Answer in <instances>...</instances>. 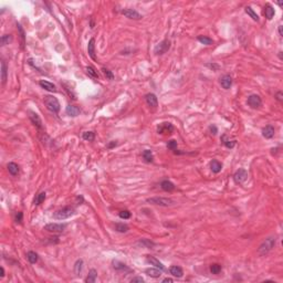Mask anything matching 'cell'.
I'll list each match as a JSON object with an SVG mask.
<instances>
[{"label":"cell","instance_id":"5bb4252c","mask_svg":"<svg viewBox=\"0 0 283 283\" xmlns=\"http://www.w3.org/2000/svg\"><path fill=\"white\" fill-rule=\"evenodd\" d=\"M88 55L91 57V59L96 61V55H95V40L94 39H91L88 41Z\"/></svg>","mask_w":283,"mask_h":283},{"label":"cell","instance_id":"cb8c5ba5","mask_svg":"<svg viewBox=\"0 0 283 283\" xmlns=\"http://www.w3.org/2000/svg\"><path fill=\"white\" fill-rule=\"evenodd\" d=\"M7 168H8V171H9L12 176H17L19 174V166L16 163H12V162L9 163L7 165Z\"/></svg>","mask_w":283,"mask_h":283},{"label":"cell","instance_id":"d6a6232c","mask_svg":"<svg viewBox=\"0 0 283 283\" xmlns=\"http://www.w3.org/2000/svg\"><path fill=\"white\" fill-rule=\"evenodd\" d=\"M197 39L200 43H202V44H205V45H211L212 43H214V40H212L211 38L206 37V36H199Z\"/></svg>","mask_w":283,"mask_h":283},{"label":"cell","instance_id":"816d5d0a","mask_svg":"<svg viewBox=\"0 0 283 283\" xmlns=\"http://www.w3.org/2000/svg\"><path fill=\"white\" fill-rule=\"evenodd\" d=\"M282 26H279V34H280V37H283V32H282Z\"/></svg>","mask_w":283,"mask_h":283},{"label":"cell","instance_id":"c3c4849f","mask_svg":"<svg viewBox=\"0 0 283 283\" xmlns=\"http://www.w3.org/2000/svg\"><path fill=\"white\" fill-rule=\"evenodd\" d=\"M275 98H276V100H278L279 102H282L283 101V93L281 92V91H279V92L275 94Z\"/></svg>","mask_w":283,"mask_h":283},{"label":"cell","instance_id":"4fadbf2b","mask_svg":"<svg viewBox=\"0 0 283 283\" xmlns=\"http://www.w3.org/2000/svg\"><path fill=\"white\" fill-rule=\"evenodd\" d=\"M113 268H114L116 271H122V272H131L132 270L129 269L126 264H124L123 262H119L117 260H113Z\"/></svg>","mask_w":283,"mask_h":283},{"label":"cell","instance_id":"f546056e","mask_svg":"<svg viewBox=\"0 0 283 283\" xmlns=\"http://www.w3.org/2000/svg\"><path fill=\"white\" fill-rule=\"evenodd\" d=\"M221 140H222V143H224V145L226 146L227 148H233V147H235V140L228 139L227 135H222Z\"/></svg>","mask_w":283,"mask_h":283},{"label":"cell","instance_id":"9c48e42d","mask_svg":"<svg viewBox=\"0 0 283 283\" xmlns=\"http://www.w3.org/2000/svg\"><path fill=\"white\" fill-rule=\"evenodd\" d=\"M173 132H174V126L170 123H162L157 126L158 134H171Z\"/></svg>","mask_w":283,"mask_h":283},{"label":"cell","instance_id":"52a82bcc","mask_svg":"<svg viewBox=\"0 0 283 283\" xmlns=\"http://www.w3.org/2000/svg\"><path fill=\"white\" fill-rule=\"evenodd\" d=\"M248 178V171L243 168H239L233 175V179L237 184H243Z\"/></svg>","mask_w":283,"mask_h":283},{"label":"cell","instance_id":"2e32d148","mask_svg":"<svg viewBox=\"0 0 283 283\" xmlns=\"http://www.w3.org/2000/svg\"><path fill=\"white\" fill-rule=\"evenodd\" d=\"M65 113H67L69 116L75 117V116H78V115H80L81 111H80V109H78V106H75V105H68L67 109H65Z\"/></svg>","mask_w":283,"mask_h":283},{"label":"cell","instance_id":"db71d44e","mask_svg":"<svg viewBox=\"0 0 283 283\" xmlns=\"http://www.w3.org/2000/svg\"><path fill=\"white\" fill-rule=\"evenodd\" d=\"M0 276H1V278L5 276V269H3V266H1V274H0Z\"/></svg>","mask_w":283,"mask_h":283},{"label":"cell","instance_id":"e0dca14e","mask_svg":"<svg viewBox=\"0 0 283 283\" xmlns=\"http://www.w3.org/2000/svg\"><path fill=\"white\" fill-rule=\"evenodd\" d=\"M220 84H221V86L224 88L229 90V88H231V85H232V78H231V76L228 75V74L224 75L221 78H220Z\"/></svg>","mask_w":283,"mask_h":283},{"label":"cell","instance_id":"7402d4cb","mask_svg":"<svg viewBox=\"0 0 283 283\" xmlns=\"http://www.w3.org/2000/svg\"><path fill=\"white\" fill-rule=\"evenodd\" d=\"M210 168H211L212 173H215V174H218V173H220L222 169V164L220 162H218L217 159H214L211 163H210Z\"/></svg>","mask_w":283,"mask_h":283},{"label":"cell","instance_id":"60d3db41","mask_svg":"<svg viewBox=\"0 0 283 283\" xmlns=\"http://www.w3.org/2000/svg\"><path fill=\"white\" fill-rule=\"evenodd\" d=\"M139 243L142 245H144V247L149 248V249H152V248L155 247V243L153 242V241L148 240V239H142V240H139Z\"/></svg>","mask_w":283,"mask_h":283},{"label":"cell","instance_id":"30bf717a","mask_svg":"<svg viewBox=\"0 0 283 283\" xmlns=\"http://www.w3.org/2000/svg\"><path fill=\"white\" fill-rule=\"evenodd\" d=\"M29 119H30V121L32 122V124H33L37 129H43L42 121H41L40 116H39L36 112H33V111H29Z\"/></svg>","mask_w":283,"mask_h":283},{"label":"cell","instance_id":"8fae6325","mask_svg":"<svg viewBox=\"0 0 283 283\" xmlns=\"http://www.w3.org/2000/svg\"><path fill=\"white\" fill-rule=\"evenodd\" d=\"M122 13H123L126 18H129V19H134V20L142 19L140 13H138V12L134 9H123L122 10Z\"/></svg>","mask_w":283,"mask_h":283},{"label":"cell","instance_id":"ffe728a7","mask_svg":"<svg viewBox=\"0 0 283 283\" xmlns=\"http://www.w3.org/2000/svg\"><path fill=\"white\" fill-rule=\"evenodd\" d=\"M145 273L147 274L148 276H150V278L157 279L162 275V270L157 269V268H149V269L145 270Z\"/></svg>","mask_w":283,"mask_h":283},{"label":"cell","instance_id":"b9f144b4","mask_svg":"<svg viewBox=\"0 0 283 283\" xmlns=\"http://www.w3.org/2000/svg\"><path fill=\"white\" fill-rule=\"evenodd\" d=\"M102 72H103V74L106 76V78H109V80H113V78H114V74L112 73V71H109V70L106 69V68H102Z\"/></svg>","mask_w":283,"mask_h":283},{"label":"cell","instance_id":"d6986e66","mask_svg":"<svg viewBox=\"0 0 283 283\" xmlns=\"http://www.w3.org/2000/svg\"><path fill=\"white\" fill-rule=\"evenodd\" d=\"M146 261H147L148 263L150 264V265H154L155 268H157V269L162 270V271H163V270H165L164 264H163L162 262L159 261V260H157L156 258H154V257H147Z\"/></svg>","mask_w":283,"mask_h":283},{"label":"cell","instance_id":"681fc988","mask_svg":"<svg viewBox=\"0 0 283 283\" xmlns=\"http://www.w3.org/2000/svg\"><path fill=\"white\" fill-rule=\"evenodd\" d=\"M131 282L132 283H134V282H144V279L143 278H140V276H135V278H133L131 280Z\"/></svg>","mask_w":283,"mask_h":283},{"label":"cell","instance_id":"f5cc1de1","mask_svg":"<svg viewBox=\"0 0 283 283\" xmlns=\"http://www.w3.org/2000/svg\"><path fill=\"white\" fill-rule=\"evenodd\" d=\"M163 282H164V283H166V282H169V283H171V282H173V279H169V278H166V279H164V280H163Z\"/></svg>","mask_w":283,"mask_h":283},{"label":"cell","instance_id":"74e56055","mask_svg":"<svg viewBox=\"0 0 283 283\" xmlns=\"http://www.w3.org/2000/svg\"><path fill=\"white\" fill-rule=\"evenodd\" d=\"M82 137H83L84 140L92 142V140H94V138H95V134L93 133V132H84V133L82 134Z\"/></svg>","mask_w":283,"mask_h":283},{"label":"cell","instance_id":"9a60e30c","mask_svg":"<svg viewBox=\"0 0 283 283\" xmlns=\"http://www.w3.org/2000/svg\"><path fill=\"white\" fill-rule=\"evenodd\" d=\"M39 85L41 86L42 88H44V90L49 91V92H57V88H55V85L53 83H51V82L49 81H45V80H41L40 82H39Z\"/></svg>","mask_w":283,"mask_h":283},{"label":"cell","instance_id":"6da1fadb","mask_svg":"<svg viewBox=\"0 0 283 283\" xmlns=\"http://www.w3.org/2000/svg\"><path fill=\"white\" fill-rule=\"evenodd\" d=\"M275 242H276L275 237H269V238H266L265 240L260 245L259 249H258V253H259L260 255H266L274 248Z\"/></svg>","mask_w":283,"mask_h":283},{"label":"cell","instance_id":"f35d334b","mask_svg":"<svg viewBox=\"0 0 283 283\" xmlns=\"http://www.w3.org/2000/svg\"><path fill=\"white\" fill-rule=\"evenodd\" d=\"M12 41V37L11 34H3V37H1V39H0V42H1V45H7L9 44L10 42Z\"/></svg>","mask_w":283,"mask_h":283},{"label":"cell","instance_id":"7a4b0ae2","mask_svg":"<svg viewBox=\"0 0 283 283\" xmlns=\"http://www.w3.org/2000/svg\"><path fill=\"white\" fill-rule=\"evenodd\" d=\"M44 104H45V106H47V109H48L49 111H51L52 113H55V114L59 113L60 103L57 98L51 96V95L44 96Z\"/></svg>","mask_w":283,"mask_h":283},{"label":"cell","instance_id":"4dcf8cb0","mask_svg":"<svg viewBox=\"0 0 283 283\" xmlns=\"http://www.w3.org/2000/svg\"><path fill=\"white\" fill-rule=\"evenodd\" d=\"M245 13H247L248 16H250V18H252L255 21H259V16L255 13V10H253L251 7H245Z\"/></svg>","mask_w":283,"mask_h":283},{"label":"cell","instance_id":"d4e9b609","mask_svg":"<svg viewBox=\"0 0 283 283\" xmlns=\"http://www.w3.org/2000/svg\"><path fill=\"white\" fill-rule=\"evenodd\" d=\"M274 13H275V11H274L272 6L266 5L265 7H264V16H265V18L268 20H271L272 18L274 17Z\"/></svg>","mask_w":283,"mask_h":283},{"label":"cell","instance_id":"484cf974","mask_svg":"<svg viewBox=\"0 0 283 283\" xmlns=\"http://www.w3.org/2000/svg\"><path fill=\"white\" fill-rule=\"evenodd\" d=\"M96 278H98V271H96L95 269H92V270H90V272H88V275L86 276L85 282L86 283H94L96 281Z\"/></svg>","mask_w":283,"mask_h":283},{"label":"cell","instance_id":"7dc6e473","mask_svg":"<svg viewBox=\"0 0 283 283\" xmlns=\"http://www.w3.org/2000/svg\"><path fill=\"white\" fill-rule=\"evenodd\" d=\"M209 131H210V133H211L212 135H216V134L218 133V129H217V127L215 126V125H210V126H209Z\"/></svg>","mask_w":283,"mask_h":283},{"label":"cell","instance_id":"bcb514c9","mask_svg":"<svg viewBox=\"0 0 283 283\" xmlns=\"http://www.w3.org/2000/svg\"><path fill=\"white\" fill-rule=\"evenodd\" d=\"M206 67L210 68V69H212L214 71H216V70H218L219 68H220L218 64H216V63H212V64H211V63H207V64H206Z\"/></svg>","mask_w":283,"mask_h":283},{"label":"cell","instance_id":"7c38bea8","mask_svg":"<svg viewBox=\"0 0 283 283\" xmlns=\"http://www.w3.org/2000/svg\"><path fill=\"white\" fill-rule=\"evenodd\" d=\"M145 100H146V103H147L148 106L153 107V109H156L157 105H158L157 96L155 95V94H153V93H148V94H146Z\"/></svg>","mask_w":283,"mask_h":283},{"label":"cell","instance_id":"603a6c76","mask_svg":"<svg viewBox=\"0 0 283 283\" xmlns=\"http://www.w3.org/2000/svg\"><path fill=\"white\" fill-rule=\"evenodd\" d=\"M160 188L165 191H173L175 189V185L169 180H163L160 183Z\"/></svg>","mask_w":283,"mask_h":283},{"label":"cell","instance_id":"f1b7e54d","mask_svg":"<svg viewBox=\"0 0 283 283\" xmlns=\"http://www.w3.org/2000/svg\"><path fill=\"white\" fill-rule=\"evenodd\" d=\"M82 269H83V260L82 259L76 260L75 264H74V273L76 275H78L82 272Z\"/></svg>","mask_w":283,"mask_h":283},{"label":"cell","instance_id":"8d00e7d4","mask_svg":"<svg viewBox=\"0 0 283 283\" xmlns=\"http://www.w3.org/2000/svg\"><path fill=\"white\" fill-rule=\"evenodd\" d=\"M45 195H47V194H45L44 191H42V193H40V194H39V195H37L36 199H34V205H36V206L41 205V204H42V202L44 201V199H45Z\"/></svg>","mask_w":283,"mask_h":283},{"label":"cell","instance_id":"83f0119b","mask_svg":"<svg viewBox=\"0 0 283 283\" xmlns=\"http://www.w3.org/2000/svg\"><path fill=\"white\" fill-rule=\"evenodd\" d=\"M17 28H18V31H19V33H20V38H21V49L23 50L24 45H26V33H24V30L22 29V27H21V24L20 23H17Z\"/></svg>","mask_w":283,"mask_h":283},{"label":"cell","instance_id":"f6af8a7d","mask_svg":"<svg viewBox=\"0 0 283 283\" xmlns=\"http://www.w3.org/2000/svg\"><path fill=\"white\" fill-rule=\"evenodd\" d=\"M22 218H23V214H22L21 211H19L17 215H16V219H14V220H16V222H17V224H21V222H22Z\"/></svg>","mask_w":283,"mask_h":283},{"label":"cell","instance_id":"8992f818","mask_svg":"<svg viewBox=\"0 0 283 283\" xmlns=\"http://www.w3.org/2000/svg\"><path fill=\"white\" fill-rule=\"evenodd\" d=\"M247 103L251 109H259L262 105V100L257 94H251V95L248 96Z\"/></svg>","mask_w":283,"mask_h":283},{"label":"cell","instance_id":"ac0fdd59","mask_svg":"<svg viewBox=\"0 0 283 283\" xmlns=\"http://www.w3.org/2000/svg\"><path fill=\"white\" fill-rule=\"evenodd\" d=\"M274 133H275V129H274V127L272 126V125H266V126L262 129V135H263V137L268 138V139L273 137Z\"/></svg>","mask_w":283,"mask_h":283},{"label":"cell","instance_id":"ee69618b","mask_svg":"<svg viewBox=\"0 0 283 283\" xmlns=\"http://www.w3.org/2000/svg\"><path fill=\"white\" fill-rule=\"evenodd\" d=\"M119 218L122 219H129L131 218V212L129 211V210H123V211H121L119 214Z\"/></svg>","mask_w":283,"mask_h":283},{"label":"cell","instance_id":"5b68a950","mask_svg":"<svg viewBox=\"0 0 283 283\" xmlns=\"http://www.w3.org/2000/svg\"><path fill=\"white\" fill-rule=\"evenodd\" d=\"M169 49H170V41L168 39H165V40H163L162 42H159L155 47L154 53L157 55H162L164 53H166Z\"/></svg>","mask_w":283,"mask_h":283},{"label":"cell","instance_id":"1f68e13d","mask_svg":"<svg viewBox=\"0 0 283 283\" xmlns=\"http://www.w3.org/2000/svg\"><path fill=\"white\" fill-rule=\"evenodd\" d=\"M27 258H28L29 262H30V263H32V264L37 263V262H38V260H39L38 255H37L36 252H33V251H29V252L27 253Z\"/></svg>","mask_w":283,"mask_h":283},{"label":"cell","instance_id":"f907efd6","mask_svg":"<svg viewBox=\"0 0 283 283\" xmlns=\"http://www.w3.org/2000/svg\"><path fill=\"white\" fill-rule=\"evenodd\" d=\"M116 145H117L116 142H112V143H109V145H107V147H109V148H113V147H115Z\"/></svg>","mask_w":283,"mask_h":283},{"label":"cell","instance_id":"11a10c76","mask_svg":"<svg viewBox=\"0 0 283 283\" xmlns=\"http://www.w3.org/2000/svg\"><path fill=\"white\" fill-rule=\"evenodd\" d=\"M279 58H280L281 60L283 59V57H282V52H281V51H280V52H279Z\"/></svg>","mask_w":283,"mask_h":283},{"label":"cell","instance_id":"ba28073f","mask_svg":"<svg viewBox=\"0 0 283 283\" xmlns=\"http://www.w3.org/2000/svg\"><path fill=\"white\" fill-rule=\"evenodd\" d=\"M67 228L65 224H48L44 226V230L49 231V232H57L60 233Z\"/></svg>","mask_w":283,"mask_h":283},{"label":"cell","instance_id":"e575fe53","mask_svg":"<svg viewBox=\"0 0 283 283\" xmlns=\"http://www.w3.org/2000/svg\"><path fill=\"white\" fill-rule=\"evenodd\" d=\"M143 158L145 159V162L147 163H152L153 159H154V156H153V153L150 152L149 149H145L143 152Z\"/></svg>","mask_w":283,"mask_h":283},{"label":"cell","instance_id":"7bdbcfd3","mask_svg":"<svg viewBox=\"0 0 283 283\" xmlns=\"http://www.w3.org/2000/svg\"><path fill=\"white\" fill-rule=\"evenodd\" d=\"M167 147H168V149H170V150H176L177 149V140L170 139L168 143H167Z\"/></svg>","mask_w":283,"mask_h":283},{"label":"cell","instance_id":"277c9868","mask_svg":"<svg viewBox=\"0 0 283 283\" xmlns=\"http://www.w3.org/2000/svg\"><path fill=\"white\" fill-rule=\"evenodd\" d=\"M147 202L152 204V205L156 206H163V207H168V206L174 205L175 201L170 198H165V197H152L148 198Z\"/></svg>","mask_w":283,"mask_h":283},{"label":"cell","instance_id":"ab89813d","mask_svg":"<svg viewBox=\"0 0 283 283\" xmlns=\"http://www.w3.org/2000/svg\"><path fill=\"white\" fill-rule=\"evenodd\" d=\"M210 272L212 274H219L221 272V265L218 263H214L210 265Z\"/></svg>","mask_w":283,"mask_h":283},{"label":"cell","instance_id":"4316f807","mask_svg":"<svg viewBox=\"0 0 283 283\" xmlns=\"http://www.w3.org/2000/svg\"><path fill=\"white\" fill-rule=\"evenodd\" d=\"M7 75H8L7 63L5 61H3L1 62V81H3V84H5L6 81H7Z\"/></svg>","mask_w":283,"mask_h":283},{"label":"cell","instance_id":"836d02e7","mask_svg":"<svg viewBox=\"0 0 283 283\" xmlns=\"http://www.w3.org/2000/svg\"><path fill=\"white\" fill-rule=\"evenodd\" d=\"M85 71H86V74H88L90 78H99L98 71H96V70L94 69L93 67H86L85 68Z\"/></svg>","mask_w":283,"mask_h":283},{"label":"cell","instance_id":"44dd1931","mask_svg":"<svg viewBox=\"0 0 283 283\" xmlns=\"http://www.w3.org/2000/svg\"><path fill=\"white\" fill-rule=\"evenodd\" d=\"M169 272H170L171 275H174L175 278H181L184 274L183 269L178 265H173L169 268Z\"/></svg>","mask_w":283,"mask_h":283},{"label":"cell","instance_id":"3957f363","mask_svg":"<svg viewBox=\"0 0 283 283\" xmlns=\"http://www.w3.org/2000/svg\"><path fill=\"white\" fill-rule=\"evenodd\" d=\"M74 214H75V210L73 207H64L55 211L53 214V218L58 219V220H64V219H68L71 216H73Z\"/></svg>","mask_w":283,"mask_h":283},{"label":"cell","instance_id":"d590c367","mask_svg":"<svg viewBox=\"0 0 283 283\" xmlns=\"http://www.w3.org/2000/svg\"><path fill=\"white\" fill-rule=\"evenodd\" d=\"M114 228H115V230H116V231H119V232H122V233L127 232V231H129V226H127V225H125V224H115Z\"/></svg>","mask_w":283,"mask_h":283}]
</instances>
